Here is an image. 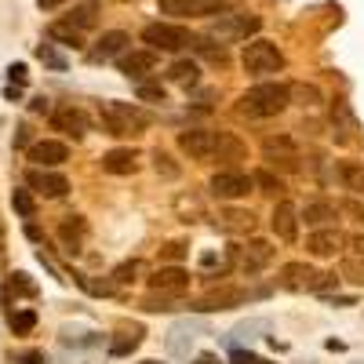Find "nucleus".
<instances>
[{"mask_svg": "<svg viewBox=\"0 0 364 364\" xmlns=\"http://www.w3.org/2000/svg\"><path fill=\"white\" fill-rule=\"evenodd\" d=\"M288 102H291L288 84H273V80H266V84L248 87L245 95L237 99V113H240V117H252V120H266V117L284 113Z\"/></svg>", "mask_w": 364, "mask_h": 364, "instance_id": "1", "label": "nucleus"}, {"mask_svg": "<svg viewBox=\"0 0 364 364\" xmlns=\"http://www.w3.org/2000/svg\"><path fill=\"white\" fill-rule=\"evenodd\" d=\"M99 124H102L106 135H117V139L132 135L135 139L154 124V117L135 102H99Z\"/></svg>", "mask_w": 364, "mask_h": 364, "instance_id": "2", "label": "nucleus"}, {"mask_svg": "<svg viewBox=\"0 0 364 364\" xmlns=\"http://www.w3.org/2000/svg\"><path fill=\"white\" fill-rule=\"evenodd\" d=\"M277 284L288 291H328L339 284V277L336 273H324V269H314L310 262H284L277 273Z\"/></svg>", "mask_w": 364, "mask_h": 364, "instance_id": "3", "label": "nucleus"}, {"mask_svg": "<svg viewBox=\"0 0 364 364\" xmlns=\"http://www.w3.org/2000/svg\"><path fill=\"white\" fill-rule=\"evenodd\" d=\"M240 66H245L248 77H269V73H281L284 70V55L281 48L266 41V37H252L240 51Z\"/></svg>", "mask_w": 364, "mask_h": 364, "instance_id": "4", "label": "nucleus"}, {"mask_svg": "<svg viewBox=\"0 0 364 364\" xmlns=\"http://www.w3.org/2000/svg\"><path fill=\"white\" fill-rule=\"evenodd\" d=\"M142 41L149 44V51H182L193 44V33L178 22H154L142 29Z\"/></svg>", "mask_w": 364, "mask_h": 364, "instance_id": "5", "label": "nucleus"}, {"mask_svg": "<svg viewBox=\"0 0 364 364\" xmlns=\"http://www.w3.org/2000/svg\"><path fill=\"white\" fill-rule=\"evenodd\" d=\"M259 15H248V11H223L211 22V37L215 41H248L259 33Z\"/></svg>", "mask_w": 364, "mask_h": 364, "instance_id": "6", "label": "nucleus"}, {"mask_svg": "<svg viewBox=\"0 0 364 364\" xmlns=\"http://www.w3.org/2000/svg\"><path fill=\"white\" fill-rule=\"evenodd\" d=\"M273 245H266V240H248V245H237L230 252V259L237 262V269L245 273V277H259V273L273 262Z\"/></svg>", "mask_w": 364, "mask_h": 364, "instance_id": "7", "label": "nucleus"}, {"mask_svg": "<svg viewBox=\"0 0 364 364\" xmlns=\"http://www.w3.org/2000/svg\"><path fill=\"white\" fill-rule=\"evenodd\" d=\"M262 157L269 161V168H281V171H299L302 168V154L291 142V135H269L262 142Z\"/></svg>", "mask_w": 364, "mask_h": 364, "instance_id": "8", "label": "nucleus"}, {"mask_svg": "<svg viewBox=\"0 0 364 364\" xmlns=\"http://www.w3.org/2000/svg\"><path fill=\"white\" fill-rule=\"evenodd\" d=\"M252 186H255L252 175L233 171V168H226V171H219V175H211V182H208L211 197H219V200H240V197H248Z\"/></svg>", "mask_w": 364, "mask_h": 364, "instance_id": "9", "label": "nucleus"}, {"mask_svg": "<svg viewBox=\"0 0 364 364\" xmlns=\"http://www.w3.org/2000/svg\"><path fill=\"white\" fill-rule=\"evenodd\" d=\"M161 15L175 18H193V15H223L230 8V0H157Z\"/></svg>", "mask_w": 364, "mask_h": 364, "instance_id": "10", "label": "nucleus"}, {"mask_svg": "<svg viewBox=\"0 0 364 364\" xmlns=\"http://www.w3.org/2000/svg\"><path fill=\"white\" fill-rule=\"evenodd\" d=\"M26 186L33 190V193H41V197H48V200H58V197H66L70 182H66V175H58V171L29 168V171H26Z\"/></svg>", "mask_w": 364, "mask_h": 364, "instance_id": "11", "label": "nucleus"}, {"mask_svg": "<svg viewBox=\"0 0 364 364\" xmlns=\"http://www.w3.org/2000/svg\"><path fill=\"white\" fill-rule=\"evenodd\" d=\"M178 149H182V154H186L190 161H208V157H215V132H204V128L178 132Z\"/></svg>", "mask_w": 364, "mask_h": 364, "instance_id": "12", "label": "nucleus"}, {"mask_svg": "<svg viewBox=\"0 0 364 364\" xmlns=\"http://www.w3.org/2000/svg\"><path fill=\"white\" fill-rule=\"evenodd\" d=\"M51 128L55 132H63V135H73V139H84L87 135V128H91V120H87V113L80 109V106H58L55 113H51Z\"/></svg>", "mask_w": 364, "mask_h": 364, "instance_id": "13", "label": "nucleus"}, {"mask_svg": "<svg viewBox=\"0 0 364 364\" xmlns=\"http://www.w3.org/2000/svg\"><path fill=\"white\" fill-rule=\"evenodd\" d=\"M190 288V273L182 266H161L154 277H149V291L154 295H182Z\"/></svg>", "mask_w": 364, "mask_h": 364, "instance_id": "14", "label": "nucleus"}, {"mask_svg": "<svg viewBox=\"0 0 364 364\" xmlns=\"http://www.w3.org/2000/svg\"><path fill=\"white\" fill-rule=\"evenodd\" d=\"M29 161H33L37 168H58L70 161V146L66 142H55V139H41L29 146Z\"/></svg>", "mask_w": 364, "mask_h": 364, "instance_id": "15", "label": "nucleus"}, {"mask_svg": "<svg viewBox=\"0 0 364 364\" xmlns=\"http://www.w3.org/2000/svg\"><path fill=\"white\" fill-rule=\"evenodd\" d=\"M299 211H295V204H288V200H277V204H273V215H269V230L273 233H277L281 240H288V245H291V240L299 237Z\"/></svg>", "mask_w": 364, "mask_h": 364, "instance_id": "16", "label": "nucleus"}, {"mask_svg": "<svg viewBox=\"0 0 364 364\" xmlns=\"http://www.w3.org/2000/svg\"><path fill=\"white\" fill-rule=\"evenodd\" d=\"M117 66H120V73H124V77L142 80L146 73H154V70H157V51H149V48H142V51H128V55H120V58H117Z\"/></svg>", "mask_w": 364, "mask_h": 364, "instance_id": "17", "label": "nucleus"}, {"mask_svg": "<svg viewBox=\"0 0 364 364\" xmlns=\"http://www.w3.org/2000/svg\"><path fill=\"white\" fill-rule=\"evenodd\" d=\"M215 230H223L230 237H245V233L255 230V219H252V211H245V208H223L215 215Z\"/></svg>", "mask_w": 364, "mask_h": 364, "instance_id": "18", "label": "nucleus"}, {"mask_svg": "<svg viewBox=\"0 0 364 364\" xmlns=\"http://www.w3.org/2000/svg\"><path fill=\"white\" fill-rule=\"evenodd\" d=\"M248 299H252V295L240 291V288H219V291H211L208 299L193 302L190 310H197V314H208V310H233V306H240V302H248Z\"/></svg>", "mask_w": 364, "mask_h": 364, "instance_id": "19", "label": "nucleus"}, {"mask_svg": "<svg viewBox=\"0 0 364 364\" xmlns=\"http://www.w3.org/2000/svg\"><path fill=\"white\" fill-rule=\"evenodd\" d=\"M128 44H132V37L124 33V29H109V33H102L95 41V48L87 51V58H91V63H106V58H117Z\"/></svg>", "mask_w": 364, "mask_h": 364, "instance_id": "20", "label": "nucleus"}, {"mask_svg": "<svg viewBox=\"0 0 364 364\" xmlns=\"http://www.w3.org/2000/svg\"><path fill=\"white\" fill-rule=\"evenodd\" d=\"M339 248H343V233H339L336 226L317 230V233H310V237H306V252H310V255H317V259H331Z\"/></svg>", "mask_w": 364, "mask_h": 364, "instance_id": "21", "label": "nucleus"}, {"mask_svg": "<svg viewBox=\"0 0 364 364\" xmlns=\"http://www.w3.org/2000/svg\"><path fill=\"white\" fill-rule=\"evenodd\" d=\"M299 219L306 223V226H317V230H328L331 223L339 219V208L331 204V200H310L306 208L299 211Z\"/></svg>", "mask_w": 364, "mask_h": 364, "instance_id": "22", "label": "nucleus"}, {"mask_svg": "<svg viewBox=\"0 0 364 364\" xmlns=\"http://www.w3.org/2000/svg\"><path fill=\"white\" fill-rule=\"evenodd\" d=\"M215 157L223 164H240V161H248V146L240 142L233 132H219L215 135Z\"/></svg>", "mask_w": 364, "mask_h": 364, "instance_id": "23", "label": "nucleus"}, {"mask_svg": "<svg viewBox=\"0 0 364 364\" xmlns=\"http://www.w3.org/2000/svg\"><path fill=\"white\" fill-rule=\"evenodd\" d=\"M102 171L132 175L135 171V149H109V154H102Z\"/></svg>", "mask_w": 364, "mask_h": 364, "instance_id": "24", "label": "nucleus"}, {"mask_svg": "<svg viewBox=\"0 0 364 364\" xmlns=\"http://www.w3.org/2000/svg\"><path fill=\"white\" fill-rule=\"evenodd\" d=\"M84 219L80 215H70L66 223H63V230H58V237H63V248H66V255H77L80 252V237H84Z\"/></svg>", "mask_w": 364, "mask_h": 364, "instance_id": "25", "label": "nucleus"}, {"mask_svg": "<svg viewBox=\"0 0 364 364\" xmlns=\"http://www.w3.org/2000/svg\"><path fill=\"white\" fill-rule=\"evenodd\" d=\"M331 128L339 132V135H336L339 142H350V139H353L350 132H353L357 124H353V113H350L346 102H331Z\"/></svg>", "mask_w": 364, "mask_h": 364, "instance_id": "26", "label": "nucleus"}, {"mask_svg": "<svg viewBox=\"0 0 364 364\" xmlns=\"http://www.w3.org/2000/svg\"><path fill=\"white\" fill-rule=\"evenodd\" d=\"M168 80H175L182 87H193L200 80V66L190 63V58H178V63H171V70H168Z\"/></svg>", "mask_w": 364, "mask_h": 364, "instance_id": "27", "label": "nucleus"}, {"mask_svg": "<svg viewBox=\"0 0 364 364\" xmlns=\"http://www.w3.org/2000/svg\"><path fill=\"white\" fill-rule=\"evenodd\" d=\"M48 37H51V41H58L63 48H84V41H80V29H77V26H70V22H51Z\"/></svg>", "mask_w": 364, "mask_h": 364, "instance_id": "28", "label": "nucleus"}, {"mask_svg": "<svg viewBox=\"0 0 364 364\" xmlns=\"http://www.w3.org/2000/svg\"><path fill=\"white\" fill-rule=\"evenodd\" d=\"M66 22H70V26H77L80 33H84V29H91V26L99 22V4H95V0H87V4H77V8L70 11V18H66Z\"/></svg>", "mask_w": 364, "mask_h": 364, "instance_id": "29", "label": "nucleus"}, {"mask_svg": "<svg viewBox=\"0 0 364 364\" xmlns=\"http://www.w3.org/2000/svg\"><path fill=\"white\" fill-rule=\"evenodd\" d=\"M197 55H204V58H211V63H226V48H223V41L215 44V37H193V44H190Z\"/></svg>", "mask_w": 364, "mask_h": 364, "instance_id": "30", "label": "nucleus"}, {"mask_svg": "<svg viewBox=\"0 0 364 364\" xmlns=\"http://www.w3.org/2000/svg\"><path fill=\"white\" fill-rule=\"evenodd\" d=\"M339 178L346 182V190L364 193V168H360L357 161H343V164H339Z\"/></svg>", "mask_w": 364, "mask_h": 364, "instance_id": "31", "label": "nucleus"}, {"mask_svg": "<svg viewBox=\"0 0 364 364\" xmlns=\"http://www.w3.org/2000/svg\"><path fill=\"white\" fill-rule=\"evenodd\" d=\"M139 343H142V331H128V336H117V339L109 343V357H128V353L139 350Z\"/></svg>", "mask_w": 364, "mask_h": 364, "instance_id": "32", "label": "nucleus"}, {"mask_svg": "<svg viewBox=\"0 0 364 364\" xmlns=\"http://www.w3.org/2000/svg\"><path fill=\"white\" fill-rule=\"evenodd\" d=\"M252 182H255L262 193H269V197H281V193H284V182L273 175V171H266V168H259V171L252 175Z\"/></svg>", "mask_w": 364, "mask_h": 364, "instance_id": "33", "label": "nucleus"}, {"mask_svg": "<svg viewBox=\"0 0 364 364\" xmlns=\"http://www.w3.org/2000/svg\"><path fill=\"white\" fill-rule=\"evenodd\" d=\"M288 95L299 106H317L321 102V87H314V84H288Z\"/></svg>", "mask_w": 364, "mask_h": 364, "instance_id": "34", "label": "nucleus"}, {"mask_svg": "<svg viewBox=\"0 0 364 364\" xmlns=\"http://www.w3.org/2000/svg\"><path fill=\"white\" fill-rule=\"evenodd\" d=\"M11 208L18 211L22 219H33V215H37V200H33V193H29V186L11 193Z\"/></svg>", "mask_w": 364, "mask_h": 364, "instance_id": "35", "label": "nucleus"}, {"mask_svg": "<svg viewBox=\"0 0 364 364\" xmlns=\"http://www.w3.org/2000/svg\"><path fill=\"white\" fill-rule=\"evenodd\" d=\"M37 58H41L44 66H51L55 73H66V66H70V63H66V55H58V51H55V44H41V48H37Z\"/></svg>", "mask_w": 364, "mask_h": 364, "instance_id": "36", "label": "nucleus"}, {"mask_svg": "<svg viewBox=\"0 0 364 364\" xmlns=\"http://www.w3.org/2000/svg\"><path fill=\"white\" fill-rule=\"evenodd\" d=\"M154 168H157V175H164V178H178V164L164 154V149H154Z\"/></svg>", "mask_w": 364, "mask_h": 364, "instance_id": "37", "label": "nucleus"}, {"mask_svg": "<svg viewBox=\"0 0 364 364\" xmlns=\"http://www.w3.org/2000/svg\"><path fill=\"white\" fill-rule=\"evenodd\" d=\"M33 328H37V314L33 310H22V314L11 317V331H15V336H29Z\"/></svg>", "mask_w": 364, "mask_h": 364, "instance_id": "38", "label": "nucleus"}, {"mask_svg": "<svg viewBox=\"0 0 364 364\" xmlns=\"http://www.w3.org/2000/svg\"><path fill=\"white\" fill-rule=\"evenodd\" d=\"M135 95H139L142 102H164V99H168V95H164V87H161V84H149V80H139Z\"/></svg>", "mask_w": 364, "mask_h": 364, "instance_id": "39", "label": "nucleus"}, {"mask_svg": "<svg viewBox=\"0 0 364 364\" xmlns=\"http://www.w3.org/2000/svg\"><path fill=\"white\" fill-rule=\"evenodd\" d=\"M11 291H18V295H37V284L29 281V273H11Z\"/></svg>", "mask_w": 364, "mask_h": 364, "instance_id": "40", "label": "nucleus"}, {"mask_svg": "<svg viewBox=\"0 0 364 364\" xmlns=\"http://www.w3.org/2000/svg\"><path fill=\"white\" fill-rule=\"evenodd\" d=\"M135 273H139V262H124V266L113 269V281L117 284H128V281H135Z\"/></svg>", "mask_w": 364, "mask_h": 364, "instance_id": "41", "label": "nucleus"}, {"mask_svg": "<svg viewBox=\"0 0 364 364\" xmlns=\"http://www.w3.org/2000/svg\"><path fill=\"white\" fill-rule=\"evenodd\" d=\"M182 255H186V245H182V240H171V245L161 248V259H164V262H178Z\"/></svg>", "mask_w": 364, "mask_h": 364, "instance_id": "42", "label": "nucleus"}, {"mask_svg": "<svg viewBox=\"0 0 364 364\" xmlns=\"http://www.w3.org/2000/svg\"><path fill=\"white\" fill-rule=\"evenodd\" d=\"M15 364H48L44 350H26V353H15Z\"/></svg>", "mask_w": 364, "mask_h": 364, "instance_id": "43", "label": "nucleus"}, {"mask_svg": "<svg viewBox=\"0 0 364 364\" xmlns=\"http://www.w3.org/2000/svg\"><path fill=\"white\" fill-rule=\"evenodd\" d=\"M26 77H29V73H26V66H22V63H11V66H8V80H11V87H22V84H26Z\"/></svg>", "mask_w": 364, "mask_h": 364, "instance_id": "44", "label": "nucleus"}, {"mask_svg": "<svg viewBox=\"0 0 364 364\" xmlns=\"http://www.w3.org/2000/svg\"><path fill=\"white\" fill-rule=\"evenodd\" d=\"M343 211H346V215H353V219L364 226V204H360V200H353V197H350V200H343Z\"/></svg>", "mask_w": 364, "mask_h": 364, "instance_id": "45", "label": "nucleus"}, {"mask_svg": "<svg viewBox=\"0 0 364 364\" xmlns=\"http://www.w3.org/2000/svg\"><path fill=\"white\" fill-rule=\"evenodd\" d=\"M230 364H266V360H259V357L248 353V350H233V353H230Z\"/></svg>", "mask_w": 364, "mask_h": 364, "instance_id": "46", "label": "nucleus"}, {"mask_svg": "<svg viewBox=\"0 0 364 364\" xmlns=\"http://www.w3.org/2000/svg\"><path fill=\"white\" fill-rule=\"evenodd\" d=\"M350 245L357 248V259L364 262V233H360V237H353V240H350Z\"/></svg>", "mask_w": 364, "mask_h": 364, "instance_id": "47", "label": "nucleus"}, {"mask_svg": "<svg viewBox=\"0 0 364 364\" xmlns=\"http://www.w3.org/2000/svg\"><path fill=\"white\" fill-rule=\"evenodd\" d=\"M48 109H51L48 99H33V113H48Z\"/></svg>", "mask_w": 364, "mask_h": 364, "instance_id": "48", "label": "nucleus"}, {"mask_svg": "<svg viewBox=\"0 0 364 364\" xmlns=\"http://www.w3.org/2000/svg\"><path fill=\"white\" fill-rule=\"evenodd\" d=\"M41 4V11H51V8H58V4H66V0H37Z\"/></svg>", "mask_w": 364, "mask_h": 364, "instance_id": "49", "label": "nucleus"}, {"mask_svg": "<svg viewBox=\"0 0 364 364\" xmlns=\"http://www.w3.org/2000/svg\"><path fill=\"white\" fill-rule=\"evenodd\" d=\"M197 364H219V360L211 357V353H200V357H197Z\"/></svg>", "mask_w": 364, "mask_h": 364, "instance_id": "50", "label": "nucleus"}, {"mask_svg": "<svg viewBox=\"0 0 364 364\" xmlns=\"http://www.w3.org/2000/svg\"><path fill=\"white\" fill-rule=\"evenodd\" d=\"M142 364H161V360H142Z\"/></svg>", "mask_w": 364, "mask_h": 364, "instance_id": "51", "label": "nucleus"}]
</instances>
